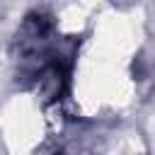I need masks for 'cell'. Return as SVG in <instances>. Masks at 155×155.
Listing matches in <instances>:
<instances>
[{"label": "cell", "instance_id": "cell-1", "mask_svg": "<svg viewBox=\"0 0 155 155\" xmlns=\"http://www.w3.org/2000/svg\"><path fill=\"white\" fill-rule=\"evenodd\" d=\"M41 155H61V153H58V150H44Z\"/></svg>", "mask_w": 155, "mask_h": 155}]
</instances>
